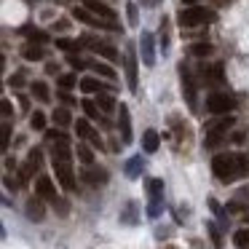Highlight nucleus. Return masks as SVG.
I'll return each mask as SVG.
<instances>
[{"instance_id":"obj_16","label":"nucleus","mask_w":249,"mask_h":249,"mask_svg":"<svg viewBox=\"0 0 249 249\" xmlns=\"http://www.w3.org/2000/svg\"><path fill=\"white\" fill-rule=\"evenodd\" d=\"M83 6L89 8V11H94L97 17H102V19H107V22H113L115 19V11L110 6H105V3H99V0H86Z\"/></svg>"},{"instance_id":"obj_28","label":"nucleus","mask_w":249,"mask_h":249,"mask_svg":"<svg viewBox=\"0 0 249 249\" xmlns=\"http://www.w3.org/2000/svg\"><path fill=\"white\" fill-rule=\"evenodd\" d=\"M33 97H35V99H40V102H49V99H51L49 86H46L43 81H35V83H33Z\"/></svg>"},{"instance_id":"obj_17","label":"nucleus","mask_w":249,"mask_h":249,"mask_svg":"<svg viewBox=\"0 0 249 249\" xmlns=\"http://www.w3.org/2000/svg\"><path fill=\"white\" fill-rule=\"evenodd\" d=\"M27 217H30L33 222H43L46 206H43V201H40V196H38V198H30V201H27Z\"/></svg>"},{"instance_id":"obj_4","label":"nucleus","mask_w":249,"mask_h":249,"mask_svg":"<svg viewBox=\"0 0 249 249\" xmlns=\"http://www.w3.org/2000/svg\"><path fill=\"white\" fill-rule=\"evenodd\" d=\"M35 190H38L40 198L51 201V204L59 209V214H67V204L59 198V193H56V188H54V182H51V177H38V182H35Z\"/></svg>"},{"instance_id":"obj_40","label":"nucleus","mask_w":249,"mask_h":249,"mask_svg":"<svg viewBox=\"0 0 249 249\" xmlns=\"http://www.w3.org/2000/svg\"><path fill=\"white\" fill-rule=\"evenodd\" d=\"M11 86H17V89L22 86V72H17V75L11 78Z\"/></svg>"},{"instance_id":"obj_30","label":"nucleus","mask_w":249,"mask_h":249,"mask_svg":"<svg viewBox=\"0 0 249 249\" xmlns=\"http://www.w3.org/2000/svg\"><path fill=\"white\" fill-rule=\"evenodd\" d=\"M30 126H33L35 131H43L46 129V115L40 113V110H35V113L30 115Z\"/></svg>"},{"instance_id":"obj_10","label":"nucleus","mask_w":249,"mask_h":249,"mask_svg":"<svg viewBox=\"0 0 249 249\" xmlns=\"http://www.w3.org/2000/svg\"><path fill=\"white\" fill-rule=\"evenodd\" d=\"M75 131H78V137H83V140H89L91 145H97L99 150H102V137H99V131H94L91 129V124H89L86 118H78V124H75Z\"/></svg>"},{"instance_id":"obj_8","label":"nucleus","mask_w":249,"mask_h":249,"mask_svg":"<svg viewBox=\"0 0 249 249\" xmlns=\"http://www.w3.org/2000/svg\"><path fill=\"white\" fill-rule=\"evenodd\" d=\"M233 126V118L231 115H225V118L214 121V124L206 126V137H204V145H217V142L222 140V137L228 134V129Z\"/></svg>"},{"instance_id":"obj_3","label":"nucleus","mask_w":249,"mask_h":249,"mask_svg":"<svg viewBox=\"0 0 249 249\" xmlns=\"http://www.w3.org/2000/svg\"><path fill=\"white\" fill-rule=\"evenodd\" d=\"M212 19H214V11H209V8H204V6H190V8H182V11L177 14V22L182 24V27L209 24Z\"/></svg>"},{"instance_id":"obj_1","label":"nucleus","mask_w":249,"mask_h":249,"mask_svg":"<svg viewBox=\"0 0 249 249\" xmlns=\"http://www.w3.org/2000/svg\"><path fill=\"white\" fill-rule=\"evenodd\" d=\"M249 169V158L247 156H238V153H220V156L212 158V172L220 182H236L247 174Z\"/></svg>"},{"instance_id":"obj_21","label":"nucleus","mask_w":249,"mask_h":249,"mask_svg":"<svg viewBox=\"0 0 249 249\" xmlns=\"http://www.w3.org/2000/svg\"><path fill=\"white\" fill-rule=\"evenodd\" d=\"M83 179H86L89 185H105L107 182V172H105V169H86V172H83Z\"/></svg>"},{"instance_id":"obj_31","label":"nucleus","mask_w":249,"mask_h":249,"mask_svg":"<svg viewBox=\"0 0 249 249\" xmlns=\"http://www.w3.org/2000/svg\"><path fill=\"white\" fill-rule=\"evenodd\" d=\"M233 244H236L238 249H247V247H249V228H244V231H238L236 236H233Z\"/></svg>"},{"instance_id":"obj_24","label":"nucleus","mask_w":249,"mask_h":249,"mask_svg":"<svg viewBox=\"0 0 249 249\" xmlns=\"http://www.w3.org/2000/svg\"><path fill=\"white\" fill-rule=\"evenodd\" d=\"M91 70L97 78H107V81H115V70L110 65H99V62H91Z\"/></svg>"},{"instance_id":"obj_37","label":"nucleus","mask_w":249,"mask_h":249,"mask_svg":"<svg viewBox=\"0 0 249 249\" xmlns=\"http://www.w3.org/2000/svg\"><path fill=\"white\" fill-rule=\"evenodd\" d=\"M56 46H59V49H65V51L78 49V43H70V40H56Z\"/></svg>"},{"instance_id":"obj_34","label":"nucleus","mask_w":249,"mask_h":249,"mask_svg":"<svg viewBox=\"0 0 249 249\" xmlns=\"http://www.w3.org/2000/svg\"><path fill=\"white\" fill-rule=\"evenodd\" d=\"M206 228H209V236H212V244H214V247L220 249V247H222V238H220V231H217V225H214V222H209V225H206Z\"/></svg>"},{"instance_id":"obj_19","label":"nucleus","mask_w":249,"mask_h":249,"mask_svg":"<svg viewBox=\"0 0 249 249\" xmlns=\"http://www.w3.org/2000/svg\"><path fill=\"white\" fill-rule=\"evenodd\" d=\"M78 86H81V91H86V94H102L105 91V83H99L97 75H86Z\"/></svg>"},{"instance_id":"obj_32","label":"nucleus","mask_w":249,"mask_h":249,"mask_svg":"<svg viewBox=\"0 0 249 249\" xmlns=\"http://www.w3.org/2000/svg\"><path fill=\"white\" fill-rule=\"evenodd\" d=\"M78 158H81L86 166H91L94 163V153H91V147H86V145H78Z\"/></svg>"},{"instance_id":"obj_22","label":"nucleus","mask_w":249,"mask_h":249,"mask_svg":"<svg viewBox=\"0 0 249 249\" xmlns=\"http://www.w3.org/2000/svg\"><path fill=\"white\" fill-rule=\"evenodd\" d=\"M22 56H24L27 62L43 59V46H40V43H35V40H33V43H27V46L22 49Z\"/></svg>"},{"instance_id":"obj_38","label":"nucleus","mask_w":249,"mask_h":249,"mask_svg":"<svg viewBox=\"0 0 249 249\" xmlns=\"http://www.w3.org/2000/svg\"><path fill=\"white\" fill-rule=\"evenodd\" d=\"M0 110H3V118H8V115H11V102L3 99V102H0Z\"/></svg>"},{"instance_id":"obj_26","label":"nucleus","mask_w":249,"mask_h":249,"mask_svg":"<svg viewBox=\"0 0 249 249\" xmlns=\"http://www.w3.org/2000/svg\"><path fill=\"white\" fill-rule=\"evenodd\" d=\"M54 124L59 126V129H67V126L72 124V115H70V110H65V107L54 110Z\"/></svg>"},{"instance_id":"obj_7","label":"nucleus","mask_w":249,"mask_h":249,"mask_svg":"<svg viewBox=\"0 0 249 249\" xmlns=\"http://www.w3.org/2000/svg\"><path fill=\"white\" fill-rule=\"evenodd\" d=\"M147 196H150V204H147V214L158 217L163 209V179H147Z\"/></svg>"},{"instance_id":"obj_25","label":"nucleus","mask_w":249,"mask_h":249,"mask_svg":"<svg viewBox=\"0 0 249 249\" xmlns=\"http://www.w3.org/2000/svg\"><path fill=\"white\" fill-rule=\"evenodd\" d=\"M190 56H209L212 54V43H206V40H198V43H190Z\"/></svg>"},{"instance_id":"obj_36","label":"nucleus","mask_w":249,"mask_h":249,"mask_svg":"<svg viewBox=\"0 0 249 249\" xmlns=\"http://www.w3.org/2000/svg\"><path fill=\"white\" fill-rule=\"evenodd\" d=\"M8 142H11V124H3V150L8 147Z\"/></svg>"},{"instance_id":"obj_15","label":"nucleus","mask_w":249,"mask_h":249,"mask_svg":"<svg viewBox=\"0 0 249 249\" xmlns=\"http://www.w3.org/2000/svg\"><path fill=\"white\" fill-rule=\"evenodd\" d=\"M179 75H182V94L188 97L190 107L196 110V83H193V78H190V72L185 70V65L179 67Z\"/></svg>"},{"instance_id":"obj_35","label":"nucleus","mask_w":249,"mask_h":249,"mask_svg":"<svg viewBox=\"0 0 249 249\" xmlns=\"http://www.w3.org/2000/svg\"><path fill=\"white\" fill-rule=\"evenodd\" d=\"M72 86H75V75H62L59 78V89H62V91H70Z\"/></svg>"},{"instance_id":"obj_14","label":"nucleus","mask_w":249,"mask_h":249,"mask_svg":"<svg viewBox=\"0 0 249 249\" xmlns=\"http://www.w3.org/2000/svg\"><path fill=\"white\" fill-rule=\"evenodd\" d=\"M124 65H126V78H129V89L131 91H137V54H134V49H126V59H124Z\"/></svg>"},{"instance_id":"obj_27","label":"nucleus","mask_w":249,"mask_h":249,"mask_svg":"<svg viewBox=\"0 0 249 249\" xmlns=\"http://www.w3.org/2000/svg\"><path fill=\"white\" fill-rule=\"evenodd\" d=\"M97 105H99V110H102V113H113L118 102H115V99L110 97V94H105V91H102V94H97Z\"/></svg>"},{"instance_id":"obj_18","label":"nucleus","mask_w":249,"mask_h":249,"mask_svg":"<svg viewBox=\"0 0 249 249\" xmlns=\"http://www.w3.org/2000/svg\"><path fill=\"white\" fill-rule=\"evenodd\" d=\"M158 145H161V137H158L156 129H147L145 134H142V147H145V153H156Z\"/></svg>"},{"instance_id":"obj_42","label":"nucleus","mask_w":249,"mask_h":249,"mask_svg":"<svg viewBox=\"0 0 249 249\" xmlns=\"http://www.w3.org/2000/svg\"><path fill=\"white\" fill-rule=\"evenodd\" d=\"M158 3H161V0H142V6H145V8H156Z\"/></svg>"},{"instance_id":"obj_23","label":"nucleus","mask_w":249,"mask_h":249,"mask_svg":"<svg viewBox=\"0 0 249 249\" xmlns=\"http://www.w3.org/2000/svg\"><path fill=\"white\" fill-rule=\"evenodd\" d=\"M81 105H83V113H86L91 121H102V115H105V113L99 110V105H97V102H91V99H83Z\"/></svg>"},{"instance_id":"obj_13","label":"nucleus","mask_w":249,"mask_h":249,"mask_svg":"<svg viewBox=\"0 0 249 249\" xmlns=\"http://www.w3.org/2000/svg\"><path fill=\"white\" fill-rule=\"evenodd\" d=\"M40 161H43V156H40V150H30V156H27V163L22 166V174H19V177H22V182H27V179L33 177L35 172H38V169H40Z\"/></svg>"},{"instance_id":"obj_11","label":"nucleus","mask_w":249,"mask_h":249,"mask_svg":"<svg viewBox=\"0 0 249 249\" xmlns=\"http://www.w3.org/2000/svg\"><path fill=\"white\" fill-rule=\"evenodd\" d=\"M118 126H121V140L129 145L131 142V113H129V107H126L124 102L118 105Z\"/></svg>"},{"instance_id":"obj_44","label":"nucleus","mask_w":249,"mask_h":249,"mask_svg":"<svg viewBox=\"0 0 249 249\" xmlns=\"http://www.w3.org/2000/svg\"><path fill=\"white\" fill-rule=\"evenodd\" d=\"M83 3H86V0H83Z\"/></svg>"},{"instance_id":"obj_43","label":"nucleus","mask_w":249,"mask_h":249,"mask_svg":"<svg viewBox=\"0 0 249 249\" xmlns=\"http://www.w3.org/2000/svg\"><path fill=\"white\" fill-rule=\"evenodd\" d=\"M182 3H198V0H182Z\"/></svg>"},{"instance_id":"obj_33","label":"nucleus","mask_w":249,"mask_h":249,"mask_svg":"<svg viewBox=\"0 0 249 249\" xmlns=\"http://www.w3.org/2000/svg\"><path fill=\"white\" fill-rule=\"evenodd\" d=\"M126 14H129V27H137V24H140V14H137L134 3H129V6H126Z\"/></svg>"},{"instance_id":"obj_9","label":"nucleus","mask_w":249,"mask_h":249,"mask_svg":"<svg viewBox=\"0 0 249 249\" xmlns=\"http://www.w3.org/2000/svg\"><path fill=\"white\" fill-rule=\"evenodd\" d=\"M153 35L150 33H142L140 38V51H142V65L145 67H153L156 65V46H153Z\"/></svg>"},{"instance_id":"obj_39","label":"nucleus","mask_w":249,"mask_h":249,"mask_svg":"<svg viewBox=\"0 0 249 249\" xmlns=\"http://www.w3.org/2000/svg\"><path fill=\"white\" fill-rule=\"evenodd\" d=\"M6 188H8V190H17V188H19V182L11 177V174H6Z\"/></svg>"},{"instance_id":"obj_41","label":"nucleus","mask_w":249,"mask_h":249,"mask_svg":"<svg viewBox=\"0 0 249 249\" xmlns=\"http://www.w3.org/2000/svg\"><path fill=\"white\" fill-rule=\"evenodd\" d=\"M70 65H72V67H75V70H81V67H83V62H81V59H78V56H70Z\"/></svg>"},{"instance_id":"obj_2","label":"nucleus","mask_w":249,"mask_h":249,"mask_svg":"<svg viewBox=\"0 0 249 249\" xmlns=\"http://www.w3.org/2000/svg\"><path fill=\"white\" fill-rule=\"evenodd\" d=\"M51 161H54V172L56 179L65 190H75V174H72V150L67 137L62 140H54V147H51Z\"/></svg>"},{"instance_id":"obj_29","label":"nucleus","mask_w":249,"mask_h":249,"mask_svg":"<svg viewBox=\"0 0 249 249\" xmlns=\"http://www.w3.org/2000/svg\"><path fill=\"white\" fill-rule=\"evenodd\" d=\"M121 220H124L126 225H134V222H137V204H134V201L126 204V212L121 214Z\"/></svg>"},{"instance_id":"obj_6","label":"nucleus","mask_w":249,"mask_h":249,"mask_svg":"<svg viewBox=\"0 0 249 249\" xmlns=\"http://www.w3.org/2000/svg\"><path fill=\"white\" fill-rule=\"evenodd\" d=\"M233 107H236V99H233L231 94L214 91V94L206 97V110H209L212 115H228V113H233Z\"/></svg>"},{"instance_id":"obj_5","label":"nucleus","mask_w":249,"mask_h":249,"mask_svg":"<svg viewBox=\"0 0 249 249\" xmlns=\"http://www.w3.org/2000/svg\"><path fill=\"white\" fill-rule=\"evenodd\" d=\"M72 19H78V22L89 24V27H99V30H118V24H115V22H107V19L97 17V14L89 11L86 6H75V8H72Z\"/></svg>"},{"instance_id":"obj_12","label":"nucleus","mask_w":249,"mask_h":249,"mask_svg":"<svg viewBox=\"0 0 249 249\" xmlns=\"http://www.w3.org/2000/svg\"><path fill=\"white\" fill-rule=\"evenodd\" d=\"M81 40H83V46H89V49L94 51V54L105 56V59H110V62H115V59H118V51H115L113 46H107V43H97L94 38H81Z\"/></svg>"},{"instance_id":"obj_20","label":"nucleus","mask_w":249,"mask_h":249,"mask_svg":"<svg viewBox=\"0 0 249 249\" xmlns=\"http://www.w3.org/2000/svg\"><path fill=\"white\" fill-rule=\"evenodd\" d=\"M142 156H134V158H129V161H126V166H124V172H126V177L129 179H137L142 174Z\"/></svg>"}]
</instances>
